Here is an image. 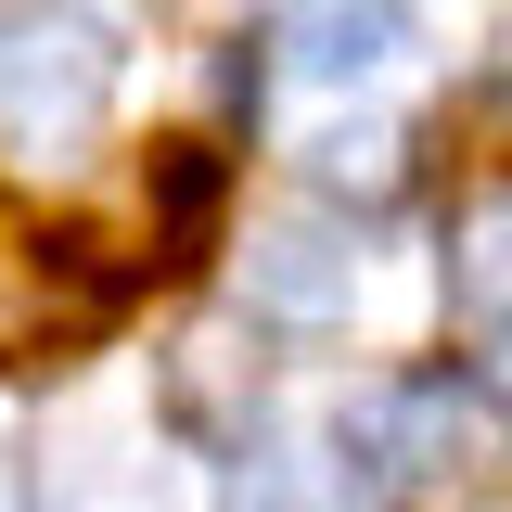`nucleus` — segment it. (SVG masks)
<instances>
[{"instance_id": "nucleus-2", "label": "nucleus", "mask_w": 512, "mask_h": 512, "mask_svg": "<svg viewBox=\"0 0 512 512\" xmlns=\"http://www.w3.org/2000/svg\"><path fill=\"white\" fill-rule=\"evenodd\" d=\"M359 282H372V256H359V231H333V218H269L244 244V308L256 320H346Z\"/></svg>"}, {"instance_id": "nucleus-9", "label": "nucleus", "mask_w": 512, "mask_h": 512, "mask_svg": "<svg viewBox=\"0 0 512 512\" xmlns=\"http://www.w3.org/2000/svg\"><path fill=\"white\" fill-rule=\"evenodd\" d=\"M500 52H512V13H500Z\"/></svg>"}, {"instance_id": "nucleus-3", "label": "nucleus", "mask_w": 512, "mask_h": 512, "mask_svg": "<svg viewBox=\"0 0 512 512\" xmlns=\"http://www.w3.org/2000/svg\"><path fill=\"white\" fill-rule=\"evenodd\" d=\"M397 52H410V0H295V64L333 90L384 77Z\"/></svg>"}, {"instance_id": "nucleus-5", "label": "nucleus", "mask_w": 512, "mask_h": 512, "mask_svg": "<svg viewBox=\"0 0 512 512\" xmlns=\"http://www.w3.org/2000/svg\"><path fill=\"white\" fill-rule=\"evenodd\" d=\"M295 167H308L320 192H359V205H384V192L410 180V128H397V116H320L308 141H295Z\"/></svg>"}, {"instance_id": "nucleus-4", "label": "nucleus", "mask_w": 512, "mask_h": 512, "mask_svg": "<svg viewBox=\"0 0 512 512\" xmlns=\"http://www.w3.org/2000/svg\"><path fill=\"white\" fill-rule=\"evenodd\" d=\"M77 320H103V282L77 295V282H64V256H39V244H0V359L52 346V333H77Z\"/></svg>"}, {"instance_id": "nucleus-6", "label": "nucleus", "mask_w": 512, "mask_h": 512, "mask_svg": "<svg viewBox=\"0 0 512 512\" xmlns=\"http://www.w3.org/2000/svg\"><path fill=\"white\" fill-rule=\"evenodd\" d=\"M448 308L474 320V333L512 320V192H487V205L461 218V244H448Z\"/></svg>"}, {"instance_id": "nucleus-7", "label": "nucleus", "mask_w": 512, "mask_h": 512, "mask_svg": "<svg viewBox=\"0 0 512 512\" xmlns=\"http://www.w3.org/2000/svg\"><path fill=\"white\" fill-rule=\"evenodd\" d=\"M231 512H359V474H346V461H282V448H256L244 474H231Z\"/></svg>"}, {"instance_id": "nucleus-8", "label": "nucleus", "mask_w": 512, "mask_h": 512, "mask_svg": "<svg viewBox=\"0 0 512 512\" xmlns=\"http://www.w3.org/2000/svg\"><path fill=\"white\" fill-rule=\"evenodd\" d=\"M487 384H500V397H512V320H500V372H487Z\"/></svg>"}, {"instance_id": "nucleus-1", "label": "nucleus", "mask_w": 512, "mask_h": 512, "mask_svg": "<svg viewBox=\"0 0 512 512\" xmlns=\"http://www.w3.org/2000/svg\"><path fill=\"white\" fill-rule=\"evenodd\" d=\"M116 103V13H90V0H13L0 13V128L13 141H90Z\"/></svg>"}]
</instances>
